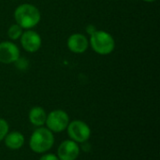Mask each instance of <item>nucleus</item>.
I'll use <instances>...</instances> for the list:
<instances>
[{"label":"nucleus","mask_w":160,"mask_h":160,"mask_svg":"<svg viewBox=\"0 0 160 160\" xmlns=\"http://www.w3.org/2000/svg\"><path fill=\"white\" fill-rule=\"evenodd\" d=\"M54 144V133L44 127L33 131L29 139V148L36 154L48 153Z\"/></svg>","instance_id":"nucleus-1"},{"label":"nucleus","mask_w":160,"mask_h":160,"mask_svg":"<svg viewBox=\"0 0 160 160\" xmlns=\"http://www.w3.org/2000/svg\"><path fill=\"white\" fill-rule=\"evenodd\" d=\"M16 23L22 29L35 27L40 21V12L37 7L31 4H22L14 11Z\"/></svg>","instance_id":"nucleus-2"},{"label":"nucleus","mask_w":160,"mask_h":160,"mask_svg":"<svg viewBox=\"0 0 160 160\" xmlns=\"http://www.w3.org/2000/svg\"><path fill=\"white\" fill-rule=\"evenodd\" d=\"M92 49L100 55H107L112 52L115 48V41L112 36L103 30H97L90 36Z\"/></svg>","instance_id":"nucleus-3"},{"label":"nucleus","mask_w":160,"mask_h":160,"mask_svg":"<svg viewBox=\"0 0 160 160\" xmlns=\"http://www.w3.org/2000/svg\"><path fill=\"white\" fill-rule=\"evenodd\" d=\"M69 122V116L65 111L53 110L47 114L45 125L52 133H61L67 129Z\"/></svg>","instance_id":"nucleus-4"},{"label":"nucleus","mask_w":160,"mask_h":160,"mask_svg":"<svg viewBox=\"0 0 160 160\" xmlns=\"http://www.w3.org/2000/svg\"><path fill=\"white\" fill-rule=\"evenodd\" d=\"M66 130L69 139L77 143L88 142L91 136L90 127L84 121L82 120H73L69 122Z\"/></svg>","instance_id":"nucleus-5"},{"label":"nucleus","mask_w":160,"mask_h":160,"mask_svg":"<svg viewBox=\"0 0 160 160\" xmlns=\"http://www.w3.org/2000/svg\"><path fill=\"white\" fill-rule=\"evenodd\" d=\"M81 153L79 143L68 139L63 141L57 148V157L59 160H76Z\"/></svg>","instance_id":"nucleus-6"},{"label":"nucleus","mask_w":160,"mask_h":160,"mask_svg":"<svg viewBox=\"0 0 160 160\" xmlns=\"http://www.w3.org/2000/svg\"><path fill=\"white\" fill-rule=\"evenodd\" d=\"M20 58V50L16 44L10 41L0 43V63L11 64Z\"/></svg>","instance_id":"nucleus-7"},{"label":"nucleus","mask_w":160,"mask_h":160,"mask_svg":"<svg viewBox=\"0 0 160 160\" xmlns=\"http://www.w3.org/2000/svg\"><path fill=\"white\" fill-rule=\"evenodd\" d=\"M20 39L22 48L28 52H36L41 47V38L33 30L24 31Z\"/></svg>","instance_id":"nucleus-8"},{"label":"nucleus","mask_w":160,"mask_h":160,"mask_svg":"<svg viewBox=\"0 0 160 160\" xmlns=\"http://www.w3.org/2000/svg\"><path fill=\"white\" fill-rule=\"evenodd\" d=\"M89 46V41L82 34L76 33L71 35L68 39V48L74 53L84 52Z\"/></svg>","instance_id":"nucleus-9"},{"label":"nucleus","mask_w":160,"mask_h":160,"mask_svg":"<svg viewBox=\"0 0 160 160\" xmlns=\"http://www.w3.org/2000/svg\"><path fill=\"white\" fill-rule=\"evenodd\" d=\"M4 142L7 148L10 150H19L22 148L25 142V138L20 131H8V133L4 138Z\"/></svg>","instance_id":"nucleus-10"},{"label":"nucleus","mask_w":160,"mask_h":160,"mask_svg":"<svg viewBox=\"0 0 160 160\" xmlns=\"http://www.w3.org/2000/svg\"><path fill=\"white\" fill-rule=\"evenodd\" d=\"M46 118H47V112L40 106L33 107L29 111V113H28L29 122L37 128L43 127L46 123Z\"/></svg>","instance_id":"nucleus-11"},{"label":"nucleus","mask_w":160,"mask_h":160,"mask_svg":"<svg viewBox=\"0 0 160 160\" xmlns=\"http://www.w3.org/2000/svg\"><path fill=\"white\" fill-rule=\"evenodd\" d=\"M23 33V29L17 23L15 24H12L8 30V36L10 39H13V40H16V39H19L22 35Z\"/></svg>","instance_id":"nucleus-12"},{"label":"nucleus","mask_w":160,"mask_h":160,"mask_svg":"<svg viewBox=\"0 0 160 160\" xmlns=\"http://www.w3.org/2000/svg\"><path fill=\"white\" fill-rule=\"evenodd\" d=\"M8 131H9V126L8 122L0 117V142L4 140L6 135L8 133Z\"/></svg>","instance_id":"nucleus-13"},{"label":"nucleus","mask_w":160,"mask_h":160,"mask_svg":"<svg viewBox=\"0 0 160 160\" xmlns=\"http://www.w3.org/2000/svg\"><path fill=\"white\" fill-rule=\"evenodd\" d=\"M39 160H59L58 157L54 154L52 153H45L42 154V156L40 157Z\"/></svg>","instance_id":"nucleus-14"},{"label":"nucleus","mask_w":160,"mask_h":160,"mask_svg":"<svg viewBox=\"0 0 160 160\" xmlns=\"http://www.w3.org/2000/svg\"><path fill=\"white\" fill-rule=\"evenodd\" d=\"M86 30H87V33L91 36V35H93L96 31H97V29H96V26L95 25H93V24H89L87 27H86Z\"/></svg>","instance_id":"nucleus-15"},{"label":"nucleus","mask_w":160,"mask_h":160,"mask_svg":"<svg viewBox=\"0 0 160 160\" xmlns=\"http://www.w3.org/2000/svg\"><path fill=\"white\" fill-rule=\"evenodd\" d=\"M142 1H144V2H148V3H152V2H155V1H157V0H142Z\"/></svg>","instance_id":"nucleus-16"}]
</instances>
